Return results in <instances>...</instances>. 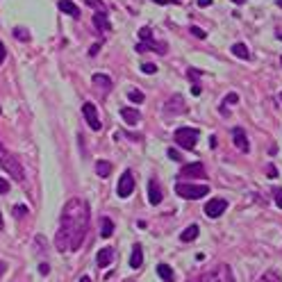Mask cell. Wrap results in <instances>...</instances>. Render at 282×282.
Listing matches in <instances>:
<instances>
[{
    "instance_id": "5bb4252c",
    "label": "cell",
    "mask_w": 282,
    "mask_h": 282,
    "mask_svg": "<svg viewBox=\"0 0 282 282\" xmlns=\"http://www.w3.org/2000/svg\"><path fill=\"white\" fill-rule=\"evenodd\" d=\"M121 116H123V121H125V123H130V125H137L139 118H141V114H139V109H134V107H123Z\"/></svg>"
},
{
    "instance_id": "f546056e",
    "label": "cell",
    "mask_w": 282,
    "mask_h": 282,
    "mask_svg": "<svg viewBox=\"0 0 282 282\" xmlns=\"http://www.w3.org/2000/svg\"><path fill=\"white\" fill-rule=\"evenodd\" d=\"M141 71H144L146 75H153L155 71H157V66H155V64H141Z\"/></svg>"
},
{
    "instance_id": "277c9868",
    "label": "cell",
    "mask_w": 282,
    "mask_h": 282,
    "mask_svg": "<svg viewBox=\"0 0 282 282\" xmlns=\"http://www.w3.org/2000/svg\"><path fill=\"white\" fill-rule=\"evenodd\" d=\"M176 193L187 200H198V198L207 196L209 187L207 185H187V182H178L176 185Z\"/></svg>"
},
{
    "instance_id": "4316f807",
    "label": "cell",
    "mask_w": 282,
    "mask_h": 282,
    "mask_svg": "<svg viewBox=\"0 0 282 282\" xmlns=\"http://www.w3.org/2000/svg\"><path fill=\"white\" fill-rule=\"evenodd\" d=\"M128 98H130L132 102H144V94H141V91H130Z\"/></svg>"
},
{
    "instance_id": "1f68e13d",
    "label": "cell",
    "mask_w": 282,
    "mask_h": 282,
    "mask_svg": "<svg viewBox=\"0 0 282 282\" xmlns=\"http://www.w3.org/2000/svg\"><path fill=\"white\" fill-rule=\"evenodd\" d=\"M273 196H276V205L282 209V189H280V187H278L276 191H273Z\"/></svg>"
},
{
    "instance_id": "f907efd6",
    "label": "cell",
    "mask_w": 282,
    "mask_h": 282,
    "mask_svg": "<svg viewBox=\"0 0 282 282\" xmlns=\"http://www.w3.org/2000/svg\"><path fill=\"white\" fill-rule=\"evenodd\" d=\"M280 62H282V59H280Z\"/></svg>"
},
{
    "instance_id": "d4e9b609",
    "label": "cell",
    "mask_w": 282,
    "mask_h": 282,
    "mask_svg": "<svg viewBox=\"0 0 282 282\" xmlns=\"http://www.w3.org/2000/svg\"><path fill=\"white\" fill-rule=\"evenodd\" d=\"M260 282H282V278L278 271H266L264 276L260 278Z\"/></svg>"
},
{
    "instance_id": "83f0119b",
    "label": "cell",
    "mask_w": 282,
    "mask_h": 282,
    "mask_svg": "<svg viewBox=\"0 0 282 282\" xmlns=\"http://www.w3.org/2000/svg\"><path fill=\"white\" fill-rule=\"evenodd\" d=\"M14 37H18L21 41H27V39H30V34H25V30H23V27H16V30H14Z\"/></svg>"
},
{
    "instance_id": "f35d334b",
    "label": "cell",
    "mask_w": 282,
    "mask_h": 282,
    "mask_svg": "<svg viewBox=\"0 0 282 282\" xmlns=\"http://www.w3.org/2000/svg\"><path fill=\"white\" fill-rule=\"evenodd\" d=\"M14 212H16V216H25V214H27V209L18 205V207H14Z\"/></svg>"
},
{
    "instance_id": "8fae6325",
    "label": "cell",
    "mask_w": 282,
    "mask_h": 282,
    "mask_svg": "<svg viewBox=\"0 0 282 282\" xmlns=\"http://www.w3.org/2000/svg\"><path fill=\"white\" fill-rule=\"evenodd\" d=\"M146 50H153V53H160V55H164L166 53V43H162V41H139V46H137V53H146Z\"/></svg>"
},
{
    "instance_id": "7a4b0ae2",
    "label": "cell",
    "mask_w": 282,
    "mask_h": 282,
    "mask_svg": "<svg viewBox=\"0 0 282 282\" xmlns=\"http://www.w3.org/2000/svg\"><path fill=\"white\" fill-rule=\"evenodd\" d=\"M0 166H2V169H5L16 182H25V171H23L21 162H18L2 144H0Z\"/></svg>"
},
{
    "instance_id": "4fadbf2b",
    "label": "cell",
    "mask_w": 282,
    "mask_h": 282,
    "mask_svg": "<svg viewBox=\"0 0 282 282\" xmlns=\"http://www.w3.org/2000/svg\"><path fill=\"white\" fill-rule=\"evenodd\" d=\"M94 85L98 87V91L109 94V91H112V78H109V75H102V73H96L94 75Z\"/></svg>"
},
{
    "instance_id": "8d00e7d4",
    "label": "cell",
    "mask_w": 282,
    "mask_h": 282,
    "mask_svg": "<svg viewBox=\"0 0 282 282\" xmlns=\"http://www.w3.org/2000/svg\"><path fill=\"white\" fill-rule=\"evenodd\" d=\"M153 2H157V5H176L178 0H153Z\"/></svg>"
},
{
    "instance_id": "52a82bcc",
    "label": "cell",
    "mask_w": 282,
    "mask_h": 282,
    "mask_svg": "<svg viewBox=\"0 0 282 282\" xmlns=\"http://www.w3.org/2000/svg\"><path fill=\"white\" fill-rule=\"evenodd\" d=\"M134 191V178H132V171H125L118 180V187H116V193L121 198H128L130 193Z\"/></svg>"
},
{
    "instance_id": "ab89813d",
    "label": "cell",
    "mask_w": 282,
    "mask_h": 282,
    "mask_svg": "<svg viewBox=\"0 0 282 282\" xmlns=\"http://www.w3.org/2000/svg\"><path fill=\"white\" fill-rule=\"evenodd\" d=\"M98 50H100V43H96V46H91L89 55H91V57H96V55H98Z\"/></svg>"
},
{
    "instance_id": "681fc988",
    "label": "cell",
    "mask_w": 282,
    "mask_h": 282,
    "mask_svg": "<svg viewBox=\"0 0 282 282\" xmlns=\"http://www.w3.org/2000/svg\"><path fill=\"white\" fill-rule=\"evenodd\" d=\"M280 100H282V94H280Z\"/></svg>"
},
{
    "instance_id": "c3c4849f",
    "label": "cell",
    "mask_w": 282,
    "mask_h": 282,
    "mask_svg": "<svg viewBox=\"0 0 282 282\" xmlns=\"http://www.w3.org/2000/svg\"><path fill=\"white\" fill-rule=\"evenodd\" d=\"M278 39H280V41H282V34H278Z\"/></svg>"
},
{
    "instance_id": "484cf974",
    "label": "cell",
    "mask_w": 282,
    "mask_h": 282,
    "mask_svg": "<svg viewBox=\"0 0 282 282\" xmlns=\"http://www.w3.org/2000/svg\"><path fill=\"white\" fill-rule=\"evenodd\" d=\"M139 39H141V41H150V39H153V30H150V27H141V30H139Z\"/></svg>"
},
{
    "instance_id": "603a6c76",
    "label": "cell",
    "mask_w": 282,
    "mask_h": 282,
    "mask_svg": "<svg viewBox=\"0 0 282 282\" xmlns=\"http://www.w3.org/2000/svg\"><path fill=\"white\" fill-rule=\"evenodd\" d=\"M232 55H237L239 59H250V50L246 48V43H234V46H232Z\"/></svg>"
},
{
    "instance_id": "60d3db41",
    "label": "cell",
    "mask_w": 282,
    "mask_h": 282,
    "mask_svg": "<svg viewBox=\"0 0 282 282\" xmlns=\"http://www.w3.org/2000/svg\"><path fill=\"white\" fill-rule=\"evenodd\" d=\"M191 94H193V96H200V85H193L191 87Z\"/></svg>"
},
{
    "instance_id": "e0dca14e",
    "label": "cell",
    "mask_w": 282,
    "mask_h": 282,
    "mask_svg": "<svg viewBox=\"0 0 282 282\" xmlns=\"http://www.w3.org/2000/svg\"><path fill=\"white\" fill-rule=\"evenodd\" d=\"M59 11H64V14H69L71 18H80V9L71 2V0H59Z\"/></svg>"
},
{
    "instance_id": "e575fe53",
    "label": "cell",
    "mask_w": 282,
    "mask_h": 282,
    "mask_svg": "<svg viewBox=\"0 0 282 282\" xmlns=\"http://www.w3.org/2000/svg\"><path fill=\"white\" fill-rule=\"evenodd\" d=\"M169 157H171V160H176V162H180V160H182L180 153H178L176 148H169Z\"/></svg>"
},
{
    "instance_id": "f1b7e54d",
    "label": "cell",
    "mask_w": 282,
    "mask_h": 282,
    "mask_svg": "<svg viewBox=\"0 0 282 282\" xmlns=\"http://www.w3.org/2000/svg\"><path fill=\"white\" fill-rule=\"evenodd\" d=\"M234 102H239V96H237V94H228L225 100H223V105H234Z\"/></svg>"
},
{
    "instance_id": "d6986e66",
    "label": "cell",
    "mask_w": 282,
    "mask_h": 282,
    "mask_svg": "<svg viewBox=\"0 0 282 282\" xmlns=\"http://www.w3.org/2000/svg\"><path fill=\"white\" fill-rule=\"evenodd\" d=\"M94 25H96L100 32L112 30V25H109V21H107V14H105V11H98V14H94Z\"/></svg>"
},
{
    "instance_id": "30bf717a",
    "label": "cell",
    "mask_w": 282,
    "mask_h": 282,
    "mask_svg": "<svg viewBox=\"0 0 282 282\" xmlns=\"http://www.w3.org/2000/svg\"><path fill=\"white\" fill-rule=\"evenodd\" d=\"M180 178H205V166H202L200 162H193V164L182 166Z\"/></svg>"
},
{
    "instance_id": "7c38bea8",
    "label": "cell",
    "mask_w": 282,
    "mask_h": 282,
    "mask_svg": "<svg viewBox=\"0 0 282 282\" xmlns=\"http://www.w3.org/2000/svg\"><path fill=\"white\" fill-rule=\"evenodd\" d=\"M232 139H234V146H237L241 153H248V150H250L248 137H246L244 128H234V130H232Z\"/></svg>"
},
{
    "instance_id": "ac0fdd59",
    "label": "cell",
    "mask_w": 282,
    "mask_h": 282,
    "mask_svg": "<svg viewBox=\"0 0 282 282\" xmlns=\"http://www.w3.org/2000/svg\"><path fill=\"white\" fill-rule=\"evenodd\" d=\"M141 262H144V248H141L139 244H134L132 246V255H130V266H132V269H139Z\"/></svg>"
},
{
    "instance_id": "74e56055",
    "label": "cell",
    "mask_w": 282,
    "mask_h": 282,
    "mask_svg": "<svg viewBox=\"0 0 282 282\" xmlns=\"http://www.w3.org/2000/svg\"><path fill=\"white\" fill-rule=\"evenodd\" d=\"M48 271H50L48 264H41V266H39V273H41V276H48Z\"/></svg>"
},
{
    "instance_id": "5b68a950",
    "label": "cell",
    "mask_w": 282,
    "mask_h": 282,
    "mask_svg": "<svg viewBox=\"0 0 282 282\" xmlns=\"http://www.w3.org/2000/svg\"><path fill=\"white\" fill-rule=\"evenodd\" d=\"M176 141L178 146H182L185 150H193L198 141V130L193 128H178L176 130Z\"/></svg>"
},
{
    "instance_id": "2e32d148",
    "label": "cell",
    "mask_w": 282,
    "mask_h": 282,
    "mask_svg": "<svg viewBox=\"0 0 282 282\" xmlns=\"http://www.w3.org/2000/svg\"><path fill=\"white\" fill-rule=\"evenodd\" d=\"M148 200H150V205H160L162 202V189L157 187L155 180L148 182Z\"/></svg>"
},
{
    "instance_id": "d590c367",
    "label": "cell",
    "mask_w": 282,
    "mask_h": 282,
    "mask_svg": "<svg viewBox=\"0 0 282 282\" xmlns=\"http://www.w3.org/2000/svg\"><path fill=\"white\" fill-rule=\"evenodd\" d=\"M5 57H7V50H5V46H2V41H0V64L5 62Z\"/></svg>"
},
{
    "instance_id": "4dcf8cb0",
    "label": "cell",
    "mask_w": 282,
    "mask_h": 282,
    "mask_svg": "<svg viewBox=\"0 0 282 282\" xmlns=\"http://www.w3.org/2000/svg\"><path fill=\"white\" fill-rule=\"evenodd\" d=\"M87 5H91V7H96L98 11H105V5H102L100 0H87Z\"/></svg>"
},
{
    "instance_id": "f6af8a7d",
    "label": "cell",
    "mask_w": 282,
    "mask_h": 282,
    "mask_svg": "<svg viewBox=\"0 0 282 282\" xmlns=\"http://www.w3.org/2000/svg\"><path fill=\"white\" fill-rule=\"evenodd\" d=\"M0 230H2V214H0Z\"/></svg>"
},
{
    "instance_id": "3957f363",
    "label": "cell",
    "mask_w": 282,
    "mask_h": 282,
    "mask_svg": "<svg viewBox=\"0 0 282 282\" xmlns=\"http://www.w3.org/2000/svg\"><path fill=\"white\" fill-rule=\"evenodd\" d=\"M193 282H234V276H232L228 264H218V266H214V269H209V271H205Z\"/></svg>"
},
{
    "instance_id": "7402d4cb",
    "label": "cell",
    "mask_w": 282,
    "mask_h": 282,
    "mask_svg": "<svg viewBox=\"0 0 282 282\" xmlns=\"http://www.w3.org/2000/svg\"><path fill=\"white\" fill-rule=\"evenodd\" d=\"M157 276H160L164 282H173V269H171L169 264H160L157 266Z\"/></svg>"
},
{
    "instance_id": "ba28073f",
    "label": "cell",
    "mask_w": 282,
    "mask_h": 282,
    "mask_svg": "<svg viewBox=\"0 0 282 282\" xmlns=\"http://www.w3.org/2000/svg\"><path fill=\"white\" fill-rule=\"evenodd\" d=\"M82 114H85V118H87L91 130L102 128V123H100V118H98V112H96V105H94V102H85V105H82Z\"/></svg>"
},
{
    "instance_id": "cb8c5ba5",
    "label": "cell",
    "mask_w": 282,
    "mask_h": 282,
    "mask_svg": "<svg viewBox=\"0 0 282 282\" xmlns=\"http://www.w3.org/2000/svg\"><path fill=\"white\" fill-rule=\"evenodd\" d=\"M96 173H98L100 178H107L109 173H112V164H109V162H105V160H100V162L96 164Z\"/></svg>"
},
{
    "instance_id": "b9f144b4",
    "label": "cell",
    "mask_w": 282,
    "mask_h": 282,
    "mask_svg": "<svg viewBox=\"0 0 282 282\" xmlns=\"http://www.w3.org/2000/svg\"><path fill=\"white\" fill-rule=\"evenodd\" d=\"M198 5H200V7H209V5H212V0H198Z\"/></svg>"
},
{
    "instance_id": "836d02e7",
    "label": "cell",
    "mask_w": 282,
    "mask_h": 282,
    "mask_svg": "<svg viewBox=\"0 0 282 282\" xmlns=\"http://www.w3.org/2000/svg\"><path fill=\"white\" fill-rule=\"evenodd\" d=\"M191 34H193V37H198V39H205V37H207V34L202 32L200 27H191Z\"/></svg>"
},
{
    "instance_id": "6da1fadb",
    "label": "cell",
    "mask_w": 282,
    "mask_h": 282,
    "mask_svg": "<svg viewBox=\"0 0 282 282\" xmlns=\"http://www.w3.org/2000/svg\"><path fill=\"white\" fill-rule=\"evenodd\" d=\"M89 225V205L82 198H71L62 209L59 218V230L55 234V246L57 250H78L85 241V232Z\"/></svg>"
},
{
    "instance_id": "8992f818",
    "label": "cell",
    "mask_w": 282,
    "mask_h": 282,
    "mask_svg": "<svg viewBox=\"0 0 282 282\" xmlns=\"http://www.w3.org/2000/svg\"><path fill=\"white\" fill-rule=\"evenodd\" d=\"M225 209H228V200H223V198H212V200L205 202V214L209 218H218Z\"/></svg>"
},
{
    "instance_id": "bcb514c9",
    "label": "cell",
    "mask_w": 282,
    "mask_h": 282,
    "mask_svg": "<svg viewBox=\"0 0 282 282\" xmlns=\"http://www.w3.org/2000/svg\"><path fill=\"white\" fill-rule=\"evenodd\" d=\"M234 2H237V5H241V2H244V0H234Z\"/></svg>"
},
{
    "instance_id": "44dd1931",
    "label": "cell",
    "mask_w": 282,
    "mask_h": 282,
    "mask_svg": "<svg viewBox=\"0 0 282 282\" xmlns=\"http://www.w3.org/2000/svg\"><path fill=\"white\" fill-rule=\"evenodd\" d=\"M198 232H200V228H198V225H189V228H185V232L180 234V239L185 241V244H189V241H193L198 237Z\"/></svg>"
},
{
    "instance_id": "ee69618b",
    "label": "cell",
    "mask_w": 282,
    "mask_h": 282,
    "mask_svg": "<svg viewBox=\"0 0 282 282\" xmlns=\"http://www.w3.org/2000/svg\"><path fill=\"white\" fill-rule=\"evenodd\" d=\"M80 282H91V278H89V276H82V278H80Z\"/></svg>"
},
{
    "instance_id": "ffe728a7",
    "label": "cell",
    "mask_w": 282,
    "mask_h": 282,
    "mask_svg": "<svg viewBox=\"0 0 282 282\" xmlns=\"http://www.w3.org/2000/svg\"><path fill=\"white\" fill-rule=\"evenodd\" d=\"M112 234H114V223H112V218L102 216V221H100V237H102V239H109Z\"/></svg>"
},
{
    "instance_id": "d6a6232c",
    "label": "cell",
    "mask_w": 282,
    "mask_h": 282,
    "mask_svg": "<svg viewBox=\"0 0 282 282\" xmlns=\"http://www.w3.org/2000/svg\"><path fill=\"white\" fill-rule=\"evenodd\" d=\"M0 193H9V182L5 178H0Z\"/></svg>"
},
{
    "instance_id": "7bdbcfd3",
    "label": "cell",
    "mask_w": 282,
    "mask_h": 282,
    "mask_svg": "<svg viewBox=\"0 0 282 282\" xmlns=\"http://www.w3.org/2000/svg\"><path fill=\"white\" fill-rule=\"evenodd\" d=\"M269 176H271V178H276V176H278V171H276V166H269Z\"/></svg>"
},
{
    "instance_id": "7dc6e473",
    "label": "cell",
    "mask_w": 282,
    "mask_h": 282,
    "mask_svg": "<svg viewBox=\"0 0 282 282\" xmlns=\"http://www.w3.org/2000/svg\"><path fill=\"white\" fill-rule=\"evenodd\" d=\"M278 7H282V0H278Z\"/></svg>"
},
{
    "instance_id": "9a60e30c",
    "label": "cell",
    "mask_w": 282,
    "mask_h": 282,
    "mask_svg": "<svg viewBox=\"0 0 282 282\" xmlns=\"http://www.w3.org/2000/svg\"><path fill=\"white\" fill-rule=\"evenodd\" d=\"M112 260H114V248H109V246H107V248H102L100 253H98V257H96V262H98V266H100V269L109 266V264H112Z\"/></svg>"
},
{
    "instance_id": "9c48e42d",
    "label": "cell",
    "mask_w": 282,
    "mask_h": 282,
    "mask_svg": "<svg viewBox=\"0 0 282 282\" xmlns=\"http://www.w3.org/2000/svg\"><path fill=\"white\" fill-rule=\"evenodd\" d=\"M164 112L169 114V116H176V114H185L187 112V105H185V98L182 96H171L169 102H166Z\"/></svg>"
}]
</instances>
